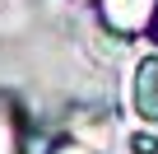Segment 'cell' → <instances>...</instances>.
Returning <instances> with one entry per match:
<instances>
[{
	"label": "cell",
	"instance_id": "cell-6",
	"mask_svg": "<svg viewBox=\"0 0 158 154\" xmlns=\"http://www.w3.org/2000/svg\"><path fill=\"white\" fill-rule=\"evenodd\" d=\"M153 42H158V24H153Z\"/></svg>",
	"mask_w": 158,
	"mask_h": 154
},
{
	"label": "cell",
	"instance_id": "cell-4",
	"mask_svg": "<svg viewBox=\"0 0 158 154\" xmlns=\"http://www.w3.org/2000/svg\"><path fill=\"white\" fill-rule=\"evenodd\" d=\"M130 149H135V154H158V135L139 131V135H130Z\"/></svg>",
	"mask_w": 158,
	"mask_h": 154
},
{
	"label": "cell",
	"instance_id": "cell-5",
	"mask_svg": "<svg viewBox=\"0 0 158 154\" xmlns=\"http://www.w3.org/2000/svg\"><path fill=\"white\" fill-rule=\"evenodd\" d=\"M47 154H93L89 145H79V140H60V145H51Z\"/></svg>",
	"mask_w": 158,
	"mask_h": 154
},
{
	"label": "cell",
	"instance_id": "cell-2",
	"mask_svg": "<svg viewBox=\"0 0 158 154\" xmlns=\"http://www.w3.org/2000/svg\"><path fill=\"white\" fill-rule=\"evenodd\" d=\"M130 103H135L139 121L158 126V51H153V56H144V61L135 65V84H130Z\"/></svg>",
	"mask_w": 158,
	"mask_h": 154
},
{
	"label": "cell",
	"instance_id": "cell-3",
	"mask_svg": "<svg viewBox=\"0 0 158 154\" xmlns=\"http://www.w3.org/2000/svg\"><path fill=\"white\" fill-rule=\"evenodd\" d=\"M0 154H23V112L5 94H0Z\"/></svg>",
	"mask_w": 158,
	"mask_h": 154
},
{
	"label": "cell",
	"instance_id": "cell-1",
	"mask_svg": "<svg viewBox=\"0 0 158 154\" xmlns=\"http://www.w3.org/2000/svg\"><path fill=\"white\" fill-rule=\"evenodd\" d=\"M93 5H98L102 28L126 42L139 33H153V24H158V0H93Z\"/></svg>",
	"mask_w": 158,
	"mask_h": 154
}]
</instances>
